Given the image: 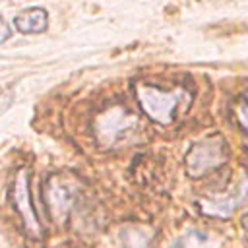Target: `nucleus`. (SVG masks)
<instances>
[{
  "instance_id": "6",
  "label": "nucleus",
  "mask_w": 248,
  "mask_h": 248,
  "mask_svg": "<svg viewBox=\"0 0 248 248\" xmlns=\"http://www.w3.org/2000/svg\"><path fill=\"white\" fill-rule=\"evenodd\" d=\"M248 196V178L242 176L240 182L223 192V194H211L200 200V211L209 215V217H219V219H227L234 213V209L244 202V198Z\"/></svg>"
},
{
  "instance_id": "11",
  "label": "nucleus",
  "mask_w": 248,
  "mask_h": 248,
  "mask_svg": "<svg viewBox=\"0 0 248 248\" xmlns=\"http://www.w3.org/2000/svg\"><path fill=\"white\" fill-rule=\"evenodd\" d=\"M242 229H244V232H246V238H248V211L242 215Z\"/></svg>"
},
{
  "instance_id": "8",
  "label": "nucleus",
  "mask_w": 248,
  "mask_h": 248,
  "mask_svg": "<svg viewBox=\"0 0 248 248\" xmlns=\"http://www.w3.org/2000/svg\"><path fill=\"white\" fill-rule=\"evenodd\" d=\"M170 248H219L217 240L202 231H188L182 236H178Z\"/></svg>"
},
{
  "instance_id": "1",
  "label": "nucleus",
  "mask_w": 248,
  "mask_h": 248,
  "mask_svg": "<svg viewBox=\"0 0 248 248\" xmlns=\"http://www.w3.org/2000/svg\"><path fill=\"white\" fill-rule=\"evenodd\" d=\"M134 93H136V99L141 110L153 122L163 124V126L172 124L176 118V112L180 108H188L192 103V93L186 91L184 87L163 89L147 81H136Z\"/></svg>"
},
{
  "instance_id": "4",
  "label": "nucleus",
  "mask_w": 248,
  "mask_h": 248,
  "mask_svg": "<svg viewBox=\"0 0 248 248\" xmlns=\"http://www.w3.org/2000/svg\"><path fill=\"white\" fill-rule=\"evenodd\" d=\"M12 203H14V209L17 211V215L21 217L25 232L29 236H33V238H43L45 229H43V223L37 217V211L33 207L27 169H19L16 178H14V184H12Z\"/></svg>"
},
{
  "instance_id": "2",
  "label": "nucleus",
  "mask_w": 248,
  "mask_h": 248,
  "mask_svg": "<svg viewBox=\"0 0 248 248\" xmlns=\"http://www.w3.org/2000/svg\"><path fill=\"white\" fill-rule=\"evenodd\" d=\"M229 161V143L223 136H211L196 141L186 153V172L192 178H200Z\"/></svg>"
},
{
  "instance_id": "3",
  "label": "nucleus",
  "mask_w": 248,
  "mask_h": 248,
  "mask_svg": "<svg viewBox=\"0 0 248 248\" xmlns=\"http://www.w3.org/2000/svg\"><path fill=\"white\" fill-rule=\"evenodd\" d=\"M78 196H79V184L72 174L54 172L45 182V202L50 209V215L56 221L68 217Z\"/></svg>"
},
{
  "instance_id": "7",
  "label": "nucleus",
  "mask_w": 248,
  "mask_h": 248,
  "mask_svg": "<svg viewBox=\"0 0 248 248\" xmlns=\"http://www.w3.org/2000/svg\"><path fill=\"white\" fill-rule=\"evenodd\" d=\"M14 27L23 33V35H39L45 33L48 27V14L46 10L35 6V8H27L23 12H19L14 17Z\"/></svg>"
},
{
  "instance_id": "5",
  "label": "nucleus",
  "mask_w": 248,
  "mask_h": 248,
  "mask_svg": "<svg viewBox=\"0 0 248 248\" xmlns=\"http://www.w3.org/2000/svg\"><path fill=\"white\" fill-rule=\"evenodd\" d=\"M136 128H138V118L122 107H112L105 110L95 122L97 138L105 145H114L118 141H124L126 138H130V134Z\"/></svg>"
},
{
  "instance_id": "9",
  "label": "nucleus",
  "mask_w": 248,
  "mask_h": 248,
  "mask_svg": "<svg viewBox=\"0 0 248 248\" xmlns=\"http://www.w3.org/2000/svg\"><path fill=\"white\" fill-rule=\"evenodd\" d=\"M236 120L244 132H248V95L242 97L236 105Z\"/></svg>"
},
{
  "instance_id": "10",
  "label": "nucleus",
  "mask_w": 248,
  "mask_h": 248,
  "mask_svg": "<svg viewBox=\"0 0 248 248\" xmlns=\"http://www.w3.org/2000/svg\"><path fill=\"white\" fill-rule=\"evenodd\" d=\"M10 35H12V31H10V27H8V23L0 17V43H4V41H8L10 39Z\"/></svg>"
}]
</instances>
